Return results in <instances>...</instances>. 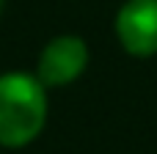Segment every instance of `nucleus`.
<instances>
[{"instance_id": "obj_1", "label": "nucleus", "mask_w": 157, "mask_h": 154, "mask_svg": "<svg viewBox=\"0 0 157 154\" xmlns=\"http://www.w3.org/2000/svg\"><path fill=\"white\" fill-rule=\"evenodd\" d=\"M47 88L36 74H0V146L22 149L33 143L47 124Z\"/></svg>"}, {"instance_id": "obj_2", "label": "nucleus", "mask_w": 157, "mask_h": 154, "mask_svg": "<svg viewBox=\"0 0 157 154\" xmlns=\"http://www.w3.org/2000/svg\"><path fill=\"white\" fill-rule=\"evenodd\" d=\"M88 44L75 33H61L50 39L36 61V77L44 88H61L75 83L88 66Z\"/></svg>"}, {"instance_id": "obj_3", "label": "nucleus", "mask_w": 157, "mask_h": 154, "mask_svg": "<svg viewBox=\"0 0 157 154\" xmlns=\"http://www.w3.org/2000/svg\"><path fill=\"white\" fill-rule=\"evenodd\" d=\"M116 39L135 58L157 55V0H124L116 11Z\"/></svg>"}, {"instance_id": "obj_4", "label": "nucleus", "mask_w": 157, "mask_h": 154, "mask_svg": "<svg viewBox=\"0 0 157 154\" xmlns=\"http://www.w3.org/2000/svg\"><path fill=\"white\" fill-rule=\"evenodd\" d=\"M0 8H3V0H0Z\"/></svg>"}]
</instances>
